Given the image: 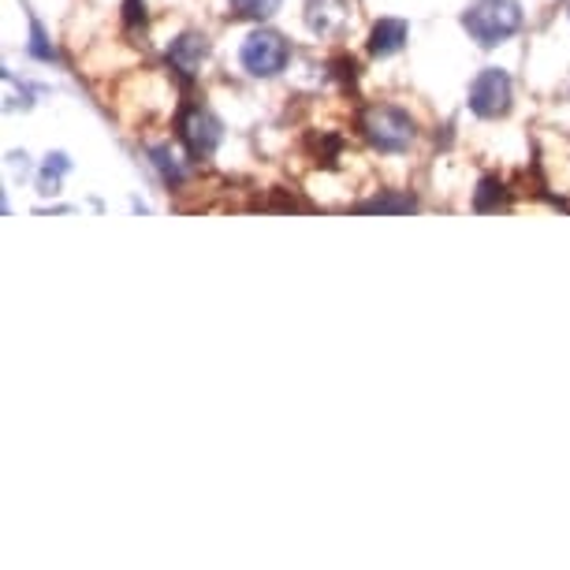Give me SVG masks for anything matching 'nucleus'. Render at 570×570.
Returning <instances> with one entry per match:
<instances>
[{"label": "nucleus", "mask_w": 570, "mask_h": 570, "mask_svg": "<svg viewBox=\"0 0 570 570\" xmlns=\"http://www.w3.org/2000/svg\"><path fill=\"white\" fill-rule=\"evenodd\" d=\"M462 27L481 49H497L522 30V4L519 0H473L462 12Z\"/></svg>", "instance_id": "nucleus-1"}, {"label": "nucleus", "mask_w": 570, "mask_h": 570, "mask_svg": "<svg viewBox=\"0 0 570 570\" xmlns=\"http://www.w3.org/2000/svg\"><path fill=\"white\" fill-rule=\"evenodd\" d=\"M358 127H362L365 142L373 149H381V154H403L417 135L411 112L395 109V105H370V109L362 112Z\"/></svg>", "instance_id": "nucleus-2"}, {"label": "nucleus", "mask_w": 570, "mask_h": 570, "mask_svg": "<svg viewBox=\"0 0 570 570\" xmlns=\"http://www.w3.org/2000/svg\"><path fill=\"white\" fill-rule=\"evenodd\" d=\"M287 60H292V46L276 30H254L239 46L243 71L254 75V79H273V75L287 68Z\"/></svg>", "instance_id": "nucleus-3"}, {"label": "nucleus", "mask_w": 570, "mask_h": 570, "mask_svg": "<svg viewBox=\"0 0 570 570\" xmlns=\"http://www.w3.org/2000/svg\"><path fill=\"white\" fill-rule=\"evenodd\" d=\"M511 101H514V86H511V75L503 68H485L470 82V112L481 116V120H500V116H508Z\"/></svg>", "instance_id": "nucleus-4"}, {"label": "nucleus", "mask_w": 570, "mask_h": 570, "mask_svg": "<svg viewBox=\"0 0 570 570\" xmlns=\"http://www.w3.org/2000/svg\"><path fill=\"white\" fill-rule=\"evenodd\" d=\"M176 127H179L183 146H187V154L195 157V160L213 157V149H217L220 138H224L220 120L209 109H202V105H187V109L179 112V124Z\"/></svg>", "instance_id": "nucleus-5"}, {"label": "nucleus", "mask_w": 570, "mask_h": 570, "mask_svg": "<svg viewBox=\"0 0 570 570\" xmlns=\"http://www.w3.org/2000/svg\"><path fill=\"white\" fill-rule=\"evenodd\" d=\"M354 8L347 0H306V27L317 38H343L351 27Z\"/></svg>", "instance_id": "nucleus-6"}, {"label": "nucleus", "mask_w": 570, "mask_h": 570, "mask_svg": "<svg viewBox=\"0 0 570 570\" xmlns=\"http://www.w3.org/2000/svg\"><path fill=\"white\" fill-rule=\"evenodd\" d=\"M209 60V38L198 35V30H187V35H179L176 41L168 46V63L171 71L179 75V79H195L202 63Z\"/></svg>", "instance_id": "nucleus-7"}, {"label": "nucleus", "mask_w": 570, "mask_h": 570, "mask_svg": "<svg viewBox=\"0 0 570 570\" xmlns=\"http://www.w3.org/2000/svg\"><path fill=\"white\" fill-rule=\"evenodd\" d=\"M406 38H411V27L403 23V19H381V23H373L370 30V52L373 57H395L403 46H406Z\"/></svg>", "instance_id": "nucleus-8"}, {"label": "nucleus", "mask_w": 570, "mask_h": 570, "mask_svg": "<svg viewBox=\"0 0 570 570\" xmlns=\"http://www.w3.org/2000/svg\"><path fill=\"white\" fill-rule=\"evenodd\" d=\"M68 168H71L68 154H49L46 165H41V176H38V190H41V195H57L60 179L68 176Z\"/></svg>", "instance_id": "nucleus-9"}, {"label": "nucleus", "mask_w": 570, "mask_h": 570, "mask_svg": "<svg viewBox=\"0 0 570 570\" xmlns=\"http://www.w3.org/2000/svg\"><path fill=\"white\" fill-rule=\"evenodd\" d=\"M149 160H154L157 176L165 179V187H171V190H176L179 183H183V165H179V157L171 154L168 146H154V149H149Z\"/></svg>", "instance_id": "nucleus-10"}, {"label": "nucleus", "mask_w": 570, "mask_h": 570, "mask_svg": "<svg viewBox=\"0 0 570 570\" xmlns=\"http://www.w3.org/2000/svg\"><path fill=\"white\" fill-rule=\"evenodd\" d=\"M503 202H508V195H503V183L500 179H481V187L473 190V209H478V213L500 209Z\"/></svg>", "instance_id": "nucleus-11"}, {"label": "nucleus", "mask_w": 570, "mask_h": 570, "mask_svg": "<svg viewBox=\"0 0 570 570\" xmlns=\"http://www.w3.org/2000/svg\"><path fill=\"white\" fill-rule=\"evenodd\" d=\"M228 4L239 19H268V16L279 12L284 0H228Z\"/></svg>", "instance_id": "nucleus-12"}, {"label": "nucleus", "mask_w": 570, "mask_h": 570, "mask_svg": "<svg viewBox=\"0 0 570 570\" xmlns=\"http://www.w3.org/2000/svg\"><path fill=\"white\" fill-rule=\"evenodd\" d=\"M365 213H411L414 209V198L406 195H376L362 206Z\"/></svg>", "instance_id": "nucleus-13"}, {"label": "nucleus", "mask_w": 570, "mask_h": 570, "mask_svg": "<svg viewBox=\"0 0 570 570\" xmlns=\"http://www.w3.org/2000/svg\"><path fill=\"white\" fill-rule=\"evenodd\" d=\"M27 49H30V57H35V60H57V49L49 46L46 27H41L38 19H30V41H27Z\"/></svg>", "instance_id": "nucleus-14"}, {"label": "nucleus", "mask_w": 570, "mask_h": 570, "mask_svg": "<svg viewBox=\"0 0 570 570\" xmlns=\"http://www.w3.org/2000/svg\"><path fill=\"white\" fill-rule=\"evenodd\" d=\"M124 19H127V27L146 23V8H142V0H124Z\"/></svg>", "instance_id": "nucleus-15"}]
</instances>
